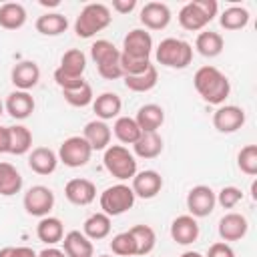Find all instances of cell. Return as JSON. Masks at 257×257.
Wrapping results in <instances>:
<instances>
[{
	"label": "cell",
	"instance_id": "5bb4252c",
	"mask_svg": "<svg viewBox=\"0 0 257 257\" xmlns=\"http://www.w3.org/2000/svg\"><path fill=\"white\" fill-rule=\"evenodd\" d=\"M141 24L145 30H163L171 22V8L165 2H147L141 8Z\"/></svg>",
	"mask_w": 257,
	"mask_h": 257
},
{
	"label": "cell",
	"instance_id": "603a6c76",
	"mask_svg": "<svg viewBox=\"0 0 257 257\" xmlns=\"http://www.w3.org/2000/svg\"><path fill=\"white\" fill-rule=\"evenodd\" d=\"M120 108H122V100L116 92H102L98 96H94L92 100V110L96 114L98 120H110V118H116L120 114Z\"/></svg>",
	"mask_w": 257,
	"mask_h": 257
},
{
	"label": "cell",
	"instance_id": "ba28073f",
	"mask_svg": "<svg viewBox=\"0 0 257 257\" xmlns=\"http://www.w3.org/2000/svg\"><path fill=\"white\" fill-rule=\"evenodd\" d=\"M54 193L52 189L44 187V185H34L30 187L26 193H24V199H22V205L26 209L28 215L32 217H46L50 215V211L54 209Z\"/></svg>",
	"mask_w": 257,
	"mask_h": 257
},
{
	"label": "cell",
	"instance_id": "6da1fadb",
	"mask_svg": "<svg viewBox=\"0 0 257 257\" xmlns=\"http://www.w3.org/2000/svg\"><path fill=\"white\" fill-rule=\"evenodd\" d=\"M193 86L205 102L215 104V106H221L231 92L229 78L217 66H211V64H205L195 72Z\"/></svg>",
	"mask_w": 257,
	"mask_h": 257
},
{
	"label": "cell",
	"instance_id": "30bf717a",
	"mask_svg": "<svg viewBox=\"0 0 257 257\" xmlns=\"http://www.w3.org/2000/svg\"><path fill=\"white\" fill-rule=\"evenodd\" d=\"M122 54L133 56V58H143V60H151V52H153V36L151 32H147L145 28H133L126 32V36L122 38Z\"/></svg>",
	"mask_w": 257,
	"mask_h": 257
},
{
	"label": "cell",
	"instance_id": "ab89813d",
	"mask_svg": "<svg viewBox=\"0 0 257 257\" xmlns=\"http://www.w3.org/2000/svg\"><path fill=\"white\" fill-rule=\"evenodd\" d=\"M237 167L241 173L255 177L257 175V145H245L237 155Z\"/></svg>",
	"mask_w": 257,
	"mask_h": 257
},
{
	"label": "cell",
	"instance_id": "7402d4cb",
	"mask_svg": "<svg viewBox=\"0 0 257 257\" xmlns=\"http://www.w3.org/2000/svg\"><path fill=\"white\" fill-rule=\"evenodd\" d=\"M135 120L141 128V133H157L161 128V124L165 122V110H163V106L149 102L137 110Z\"/></svg>",
	"mask_w": 257,
	"mask_h": 257
},
{
	"label": "cell",
	"instance_id": "d6a6232c",
	"mask_svg": "<svg viewBox=\"0 0 257 257\" xmlns=\"http://www.w3.org/2000/svg\"><path fill=\"white\" fill-rule=\"evenodd\" d=\"M124 78V86L133 92H149L157 86L159 82V72H157V66L151 64L145 72L141 74H133V76H122Z\"/></svg>",
	"mask_w": 257,
	"mask_h": 257
},
{
	"label": "cell",
	"instance_id": "74e56055",
	"mask_svg": "<svg viewBox=\"0 0 257 257\" xmlns=\"http://www.w3.org/2000/svg\"><path fill=\"white\" fill-rule=\"evenodd\" d=\"M62 96H64V100H66L70 106H76V108L88 106V104H92V100H94L92 86H90L88 82H82L80 86L70 88V90H62Z\"/></svg>",
	"mask_w": 257,
	"mask_h": 257
},
{
	"label": "cell",
	"instance_id": "ffe728a7",
	"mask_svg": "<svg viewBox=\"0 0 257 257\" xmlns=\"http://www.w3.org/2000/svg\"><path fill=\"white\" fill-rule=\"evenodd\" d=\"M82 137L84 141L90 145L92 151H104L108 145H110V137H112V131L110 126L104 122V120H90L84 124V131H82Z\"/></svg>",
	"mask_w": 257,
	"mask_h": 257
},
{
	"label": "cell",
	"instance_id": "52a82bcc",
	"mask_svg": "<svg viewBox=\"0 0 257 257\" xmlns=\"http://www.w3.org/2000/svg\"><path fill=\"white\" fill-rule=\"evenodd\" d=\"M56 155H58V161L64 163L66 167L78 169V167H84L90 161L92 149L84 141L82 135H74V137H68V139L62 141V145L58 147V153Z\"/></svg>",
	"mask_w": 257,
	"mask_h": 257
},
{
	"label": "cell",
	"instance_id": "681fc988",
	"mask_svg": "<svg viewBox=\"0 0 257 257\" xmlns=\"http://www.w3.org/2000/svg\"><path fill=\"white\" fill-rule=\"evenodd\" d=\"M179 257H205V255H201L199 251H185V253H181Z\"/></svg>",
	"mask_w": 257,
	"mask_h": 257
},
{
	"label": "cell",
	"instance_id": "9c48e42d",
	"mask_svg": "<svg viewBox=\"0 0 257 257\" xmlns=\"http://www.w3.org/2000/svg\"><path fill=\"white\" fill-rule=\"evenodd\" d=\"M215 205H217V197L209 185H197L187 193V209H189V215L195 219L209 217Z\"/></svg>",
	"mask_w": 257,
	"mask_h": 257
},
{
	"label": "cell",
	"instance_id": "4dcf8cb0",
	"mask_svg": "<svg viewBox=\"0 0 257 257\" xmlns=\"http://www.w3.org/2000/svg\"><path fill=\"white\" fill-rule=\"evenodd\" d=\"M110 227H112V225H110V217L104 215L102 211H98V213H92V215L84 221L82 233H84L90 241H100V239L108 237Z\"/></svg>",
	"mask_w": 257,
	"mask_h": 257
},
{
	"label": "cell",
	"instance_id": "7dc6e473",
	"mask_svg": "<svg viewBox=\"0 0 257 257\" xmlns=\"http://www.w3.org/2000/svg\"><path fill=\"white\" fill-rule=\"evenodd\" d=\"M38 257H66L62 249H56V247H46L38 253Z\"/></svg>",
	"mask_w": 257,
	"mask_h": 257
},
{
	"label": "cell",
	"instance_id": "7bdbcfd3",
	"mask_svg": "<svg viewBox=\"0 0 257 257\" xmlns=\"http://www.w3.org/2000/svg\"><path fill=\"white\" fill-rule=\"evenodd\" d=\"M205 257H235V251L229 243L225 241H217L213 245H209V251Z\"/></svg>",
	"mask_w": 257,
	"mask_h": 257
},
{
	"label": "cell",
	"instance_id": "f6af8a7d",
	"mask_svg": "<svg viewBox=\"0 0 257 257\" xmlns=\"http://www.w3.org/2000/svg\"><path fill=\"white\" fill-rule=\"evenodd\" d=\"M10 153V128L0 126V155Z\"/></svg>",
	"mask_w": 257,
	"mask_h": 257
},
{
	"label": "cell",
	"instance_id": "8992f818",
	"mask_svg": "<svg viewBox=\"0 0 257 257\" xmlns=\"http://www.w3.org/2000/svg\"><path fill=\"white\" fill-rule=\"evenodd\" d=\"M135 199L137 197H135V193L128 185L116 183L112 187H106L100 193V209L108 217H118V215L126 213L128 209H133Z\"/></svg>",
	"mask_w": 257,
	"mask_h": 257
},
{
	"label": "cell",
	"instance_id": "5b68a950",
	"mask_svg": "<svg viewBox=\"0 0 257 257\" xmlns=\"http://www.w3.org/2000/svg\"><path fill=\"white\" fill-rule=\"evenodd\" d=\"M104 169L118 181H128L137 175V159L124 145H108L102 155Z\"/></svg>",
	"mask_w": 257,
	"mask_h": 257
},
{
	"label": "cell",
	"instance_id": "f1b7e54d",
	"mask_svg": "<svg viewBox=\"0 0 257 257\" xmlns=\"http://www.w3.org/2000/svg\"><path fill=\"white\" fill-rule=\"evenodd\" d=\"M133 151L141 159H157L163 153V139L159 133H141L133 145Z\"/></svg>",
	"mask_w": 257,
	"mask_h": 257
},
{
	"label": "cell",
	"instance_id": "1f68e13d",
	"mask_svg": "<svg viewBox=\"0 0 257 257\" xmlns=\"http://www.w3.org/2000/svg\"><path fill=\"white\" fill-rule=\"evenodd\" d=\"M84 68H86V54L80 48H70L62 54L58 70H62L64 74H68L72 78H82Z\"/></svg>",
	"mask_w": 257,
	"mask_h": 257
},
{
	"label": "cell",
	"instance_id": "83f0119b",
	"mask_svg": "<svg viewBox=\"0 0 257 257\" xmlns=\"http://www.w3.org/2000/svg\"><path fill=\"white\" fill-rule=\"evenodd\" d=\"M34 26L44 36H58L68 28V18L60 12H44L36 18Z\"/></svg>",
	"mask_w": 257,
	"mask_h": 257
},
{
	"label": "cell",
	"instance_id": "d6986e66",
	"mask_svg": "<svg viewBox=\"0 0 257 257\" xmlns=\"http://www.w3.org/2000/svg\"><path fill=\"white\" fill-rule=\"evenodd\" d=\"M62 251L66 257H94L92 241L80 231H68L62 237Z\"/></svg>",
	"mask_w": 257,
	"mask_h": 257
},
{
	"label": "cell",
	"instance_id": "db71d44e",
	"mask_svg": "<svg viewBox=\"0 0 257 257\" xmlns=\"http://www.w3.org/2000/svg\"><path fill=\"white\" fill-rule=\"evenodd\" d=\"M98 257H110V255H98Z\"/></svg>",
	"mask_w": 257,
	"mask_h": 257
},
{
	"label": "cell",
	"instance_id": "d4e9b609",
	"mask_svg": "<svg viewBox=\"0 0 257 257\" xmlns=\"http://www.w3.org/2000/svg\"><path fill=\"white\" fill-rule=\"evenodd\" d=\"M225 48V40L219 32H213V30H201L195 38V50L205 56V58H215L223 52Z\"/></svg>",
	"mask_w": 257,
	"mask_h": 257
},
{
	"label": "cell",
	"instance_id": "2e32d148",
	"mask_svg": "<svg viewBox=\"0 0 257 257\" xmlns=\"http://www.w3.org/2000/svg\"><path fill=\"white\" fill-rule=\"evenodd\" d=\"M64 197L72 203V205H78V207H86L94 201L96 197V185L88 179H82V177H76V179H70L66 185H64Z\"/></svg>",
	"mask_w": 257,
	"mask_h": 257
},
{
	"label": "cell",
	"instance_id": "e575fe53",
	"mask_svg": "<svg viewBox=\"0 0 257 257\" xmlns=\"http://www.w3.org/2000/svg\"><path fill=\"white\" fill-rule=\"evenodd\" d=\"M10 128V155H26L32 149V133L24 124H14Z\"/></svg>",
	"mask_w": 257,
	"mask_h": 257
},
{
	"label": "cell",
	"instance_id": "4316f807",
	"mask_svg": "<svg viewBox=\"0 0 257 257\" xmlns=\"http://www.w3.org/2000/svg\"><path fill=\"white\" fill-rule=\"evenodd\" d=\"M26 8L20 2H4L0 6V26L6 30H18L26 24Z\"/></svg>",
	"mask_w": 257,
	"mask_h": 257
},
{
	"label": "cell",
	"instance_id": "c3c4849f",
	"mask_svg": "<svg viewBox=\"0 0 257 257\" xmlns=\"http://www.w3.org/2000/svg\"><path fill=\"white\" fill-rule=\"evenodd\" d=\"M0 257H14V247H2Z\"/></svg>",
	"mask_w": 257,
	"mask_h": 257
},
{
	"label": "cell",
	"instance_id": "7a4b0ae2",
	"mask_svg": "<svg viewBox=\"0 0 257 257\" xmlns=\"http://www.w3.org/2000/svg\"><path fill=\"white\" fill-rule=\"evenodd\" d=\"M110 22H112L110 8L102 2H90L78 12L74 20V32L78 38H92L96 32L104 30Z\"/></svg>",
	"mask_w": 257,
	"mask_h": 257
},
{
	"label": "cell",
	"instance_id": "8fae6325",
	"mask_svg": "<svg viewBox=\"0 0 257 257\" xmlns=\"http://www.w3.org/2000/svg\"><path fill=\"white\" fill-rule=\"evenodd\" d=\"M245 124V110L235 104H221L213 112V126L219 133H235Z\"/></svg>",
	"mask_w": 257,
	"mask_h": 257
},
{
	"label": "cell",
	"instance_id": "f546056e",
	"mask_svg": "<svg viewBox=\"0 0 257 257\" xmlns=\"http://www.w3.org/2000/svg\"><path fill=\"white\" fill-rule=\"evenodd\" d=\"M22 189V175L18 169L6 161H0V195L2 197H12L20 193Z\"/></svg>",
	"mask_w": 257,
	"mask_h": 257
},
{
	"label": "cell",
	"instance_id": "ee69618b",
	"mask_svg": "<svg viewBox=\"0 0 257 257\" xmlns=\"http://www.w3.org/2000/svg\"><path fill=\"white\" fill-rule=\"evenodd\" d=\"M137 8V0H112V10L118 14H128Z\"/></svg>",
	"mask_w": 257,
	"mask_h": 257
},
{
	"label": "cell",
	"instance_id": "7c38bea8",
	"mask_svg": "<svg viewBox=\"0 0 257 257\" xmlns=\"http://www.w3.org/2000/svg\"><path fill=\"white\" fill-rule=\"evenodd\" d=\"M131 181H133L131 189H133L135 197H141V199H153L163 189V177H161V173H157L153 169L139 171Z\"/></svg>",
	"mask_w": 257,
	"mask_h": 257
},
{
	"label": "cell",
	"instance_id": "ac0fdd59",
	"mask_svg": "<svg viewBox=\"0 0 257 257\" xmlns=\"http://www.w3.org/2000/svg\"><path fill=\"white\" fill-rule=\"evenodd\" d=\"M4 108H6V112H8L12 118L24 120V118H28V116L34 112V98H32V94L26 92V90H12V92L6 96Z\"/></svg>",
	"mask_w": 257,
	"mask_h": 257
},
{
	"label": "cell",
	"instance_id": "9a60e30c",
	"mask_svg": "<svg viewBox=\"0 0 257 257\" xmlns=\"http://www.w3.org/2000/svg\"><path fill=\"white\" fill-rule=\"evenodd\" d=\"M10 80L16 86V90H30L40 80V68L34 60H20L10 70Z\"/></svg>",
	"mask_w": 257,
	"mask_h": 257
},
{
	"label": "cell",
	"instance_id": "f5cc1de1",
	"mask_svg": "<svg viewBox=\"0 0 257 257\" xmlns=\"http://www.w3.org/2000/svg\"><path fill=\"white\" fill-rule=\"evenodd\" d=\"M2 112H4V102L0 100V116H2Z\"/></svg>",
	"mask_w": 257,
	"mask_h": 257
},
{
	"label": "cell",
	"instance_id": "3957f363",
	"mask_svg": "<svg viewBox=\"0 0 257 257\" xmlns=\"http://www.w3.org/2000/svg\"><path fill=\"white\" fill-rule=\"evenodd\" d=\"M155 58L167 68H187L193 62V46L181 38H165L155 48Z\"/></svg>",
	"mask_w": 257,
	"mask_h": 257
},
{
	"label": "cell",
	"instance_id": "f907efd6",
	"mask_svg": "<svg viewBox=\"0 0 257 257\" xmlns=\"http://www.w3.org/2000/svg\"><path fill=\"white\" fill-rule=\"evenodd\" d=\"M60 0H40V6H58Z\"/></svg>",
	"mask_w": 257,
	"mask_h": 257
},
{
	"label": "cell",
	"instance_id": "cb8c5ba5",
	"mask_svg": "<svg viewBox=\"0 0 257 257\" xmlns=\"http://www.w3.org/2000/svg\"><path fill=\"white\" fill-rule=\"evenodd\" d=\"M179 24L185 28V30H191V32H197V30H203L211 20L205 16V12L201 10V6L197 4V0H191L187 2L181 10H179Z\"/></svg>",
	"mask_w": 257,
	"mask_h": 257
},
{
	"label": "cell",
	"instance_id": "277c9868",
	"mask_svg": "<svg viewBox=\"0 0 257 257\" xmlns=\"http://www.w3.org/2000/svg\"><path fill=\"white\" fill-rule=\"evenodd\" d=\"M90 56L96 64V70L102 78L106 80H116L122 76L120 68V50L110 42V40H96L90 46Z\"/></svg>",
	"mask_w": 257,
	"mask_h": 257
},
{
	"label": "cell",
	"instance_id": "b9f144b4",
	"mask_svg": "<svg viewBox=\"0 0 257 257\" xmlns=\"http://www.w3.org/2000/svg\"><path fill=\"white\" fill-rule=\"evenodd\" d=\"M54 82L60 86V90H70V88H76V86H80L82 82H86L84 78H72V76H68V74H64L62 70H54Z\"/></svg>",
	"mask_w": 257,
	"mask_h": 257
},
{
	"label": "cell",
	"instance_id": "60d3db41",
	"mask_svg": "<svg viewBox=\"0 0 257 257\" xmlns=\"http://www.w3.org/2000/svg\"><path fill=\"white\" fill-rule=\"evenodd\" d=\"M215 197H217V203L223 209H233L235 205H239L243 201V191L239 187L229 185V187H223L219 193H215Z\"/></svg>",
	"mask_w": 257,
	"mask_h": 257
},
{
	"label": "cell",
	"instance_id": "8d00e7d4",
	"mask_svg": "<svg viewBox=\"0 0 257 257\" xmlns=\"http://www.w3.org/2000/svg\"><path fill=\"white\" fill-rule=\"evenodd\" d=\"M219 24L225 30H241L249 24V10L243 6H229L221 12Z\"/></svg>",
	"mask_w": 257,
	"mask_h": 257
},
{
	"label": "cell",
	"instance_id": "816d5d0a",
	"mask_svg": "<svg viewBox=\"0 0 257 257\" xmlns=\"http://www.w3.org/2000/svg\"><path fill=\"white\" fill-rule=\"evenodd\" d=\"M251 197H253V199H257V183H255V181L251 183Z\"/></svg>",
	"mask_w": 257,
	"mask_h": 257
},
{
	"label": "cell",
	"instance_id": "44dd1931",
	"mask_svg": "<svg viewBox=\"0 0 257 257\" xmlns=\"http://www.w3.org/2000/svg\"><path fill=\"white\" fill-rule=\"evenodd\" d=\"M28 167L36 175H50L58 167V155L48 147H36L28 155Z\"/></svg>",
	"mask_w": 257,
	"mask_h": 257
},
{
	"label": "cell",
	"instance_id": "d590c367",
	"mask_svg": "<svg viewBox=\"0 0 257 257\" xmlns=\"http://www.w3.org/2000/svg\"><path fill=\"white\" fill-rule=\"evenodd\" d=\"M128 233L133 235L135 239V245H137V255H149L155 245H157V235H155V229L149 227V225H133L128 229Z\"/></svg>",
	"mask_w": 257,
	"mask_h": 257
},
{
	"label": "cell",
	"instance_id": "484cf974",
	"mask_svg": "<svg viewBox=\"0 0 257 257\" xmlns=\"http://www.w3.org/2000/svg\"><path fill=\"white\" fill-rule=\"evenodd\" d=\"M36 235H38V239L42 243H46L48 247H52V245H56V243L62 241V237H64V225H62V221L58 217L46 215V217H42L38 221Z\"/></svg>",
	"mask_w": 257,
	"mask_h": 257
},
{
	"label": "cell",
	"instance_id": "f35d334b",
	"mask_svg": "<svg viewBox=\"0 0 257 257\" xmlns=\"http://www.w3.org/2000/svg\"><path fill=\"white\" fill-rule=\"evenodd\" d=\"M110 251L116 257H135L137 255V245H135L133 235L128 231H122V233L114 235L112 241H110Z\"/></svg>",
	"mask_w": 257,
	"mask_h": 257
},
{
	"label": "cell",
	"instance_id": "bcb514c9",
	"mask_svg": "<svg viewBox=\"0 0 257 257\" xmlns=\"http://www.w3.org/2000/svg\"><path fill=\"white\" fill-rule=\"evenodd\" d=\"M14 257H38L32 247H14Z\"/></svg>",
	"mask_w": 257,
	"mask_h": 257
},
{
	"label": "cell",
	"instance_id": "836d02e7",
	"mask_svg": "<svg viewBox=\"0 0 257 257\" xmlns=\"http://www.w3.org/2000/svg\"><path fill=\"white\" fill-rule=\"evenodd\" d=\"M112 133L122 145H135L137 139L141 137V128L133 116H116L112 124Z\"/></svg>",
	"mask_w": 257,
	"mask_h": 257
},
{
	"label": "cell",
	"instance_id": "e0dca14e",
	"mask_svg": "<svg viewBox=\"0 0 257 257\" xmlns=\"http://www.w3.org/2000/svg\"><path fill=\"white\" fill-rule=\"evenodd\" d=\"M199 223L191 215H179L171 223V237L177 245H191L199 239Z\"/></svg>",
	"mask_w": 257,
	"mask_h": 257
},
{
	"label": "cell",
	"instance_id": "4fadbf2b",
	"mask_svg": "<svg viewBox=\"0 0 257 257\" xmlns=\"http://www.w3.org/2000/svg\"><path fill=\"white\" fill-rule=\"evenodd\" d=\"M217 231H219V237L225 243H229V241H241L247 235V231H249V221L241 213H227V215H223L219 219Z\"/></svg>",
	"mask_w": 257,
	"mask_h": 257
}]
</instances>
